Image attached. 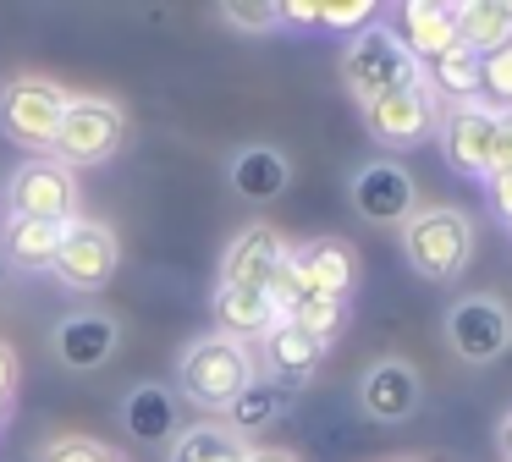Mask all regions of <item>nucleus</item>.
<instances>
[{
  "mask_svg": "<svg viewBox=\"0 0 512 462\" xmlns=\"http://www.w3.org/2000/svg\"><path fill=\"white\" fill-rule=\"evenodd\" d=\"M259 380V363L243 341L232 336H199L188 352L177 358V391L188 396L193 407H210V413H226L248 385Z\"/></svg>",
  "mask_w": 512,
  "mask_h": 462,
  "instance_id": "obj_1",
  "label": "nucleus"
},
{
  "mask_svg": "<svg viewBox=\"0 0 512 462\" xmlns=\"http://www.w3.org/2000/svg\"><path fill=\"white\" fill-rule=\"evenodd\" d=\"M402 253L424 281H452L474 259V215L457 204H419L402 220Z\"/></svg>",
  "mask_w": 512,
  "mask_h": 462,
  "instance_id": "obj_2",
  "label": "nucleus"
},
{
  "mask_svg": "<svg viewBox=\"0 0 512 462\" xmlns=\"http://www.w3.org/2000/svg\"><path fill=\"white\" fill-rule=\"evenodd\" d=\"M342 83L358 105L391 94V88H408L424 83V66L408 55V44L391 33V22H369L364 33H353L342 50Z\"/></svg>",
  "mask_w": 512,
  "mask_h": 462,
  "instance_id": "obj_3",
  "label": "nucleus"
},
{
  "mask_svg": "<svg viewBox=\"0 0 512 462\" xmlns=\"http://www.w3.org/2000/svg\"><path fill=\"white\" fill-rule=\"evenodd\" d=\"M127 138V116L116 99H94V94H78L67 99L61 110V127H56V143H50V160L72 165H105Z\"/></svg>",
  "mask_w": 512,
  "mask_h": 462,
  "instance_id": "obj_4",
  "label": "nucleus"
},
{
  "mask_svg": "<svg viewBox=\"0 0 512 462\" xmlns=\"http://www.w3.org/2000/svg\"><path fill=\"white\" fill-rule=\"evenodd\" d=\"M67 88L50 83V77H12L0 88V132L23 149H50L61 127V110H67Z\"/></svg>",
  "mask_w": 512,
  "mask_h": 462,
  "instance_id": "obj_5",
  "label": "nucleus"
},
{
  "mask_svg": "<svg viewBox=\"0 0 512 462\" xmlns=\"http://www.w3.org/2000/svg\"><path fill=\"white\" fill-rule=\"evenodd\" d=\"M446 341L463 363H496L512 347V308L496 292H463L446 308Z\"/></svg>",
  "mask_w": 512,
  "mask_h": 462,
  "instance_id": "obj_6",
  "label": "nucleus"
},
{
  "mask_svg": "<svg viewBox=\"0 0 512 462\" xmlns=\"http://www.w3.org/2000/svg\"><path fill=\"white\" fill-rule=\"evenodd\" d=\"M116 264H122V242H116V231L105 226V220H72L67 237H61V253L50 270L61 275V286H72V292H105L116 275Z\"/></svg>",
  "mask_w": 512,
  "mask_h": 462,
  "instance_id": "obj_7",
  "label": "nucleus"
},
{
  "mask_svg": "<svg viewBox=\"0 0 512 462\" xmlns=\"http://www.w3.org/2000/svg\"><path fill=\"white\" fill-rule=\"evenodd\" d=\"M435 121H441V105H435L430 83L391 88V94H380V99L364 105L369 138L386 143V149H419V143L435 132Z\"/></svg>",
  "mask_w": 512,
  "mask_h": 462,
  "instance_id": "obj_8",
  "label": "nucleus"
},
{
  "mask_svg": "<svg viewBox=\"0 0 512 462\" xmlns=\"http://www.w3.org/2000/svg\"><path fill=\"white\" fill-rule=\"evenodd\" d=\"M435 138H441V154L457 176L468 182H485L490 176V138H496V110L485 99H468V105H446L441 121H435Z\"/></svg>",
  "mask_w": 512,
  "mask_h": 462,
  "instance_id": "obj_9",
  "label": "nucleus"
},
{
  "mask_svg": "<svg viewBox=\"0 0 512 462\" xmlns=\"http://www.w3.org/2000/svg\"><path fill=\"white\" fill-rule=\"evenodd\" d=\"M347 198L353 209L369 220V226H402V220L419 209V187H413V171L397 160H369L353 171L347 182Z\"/></svg>",
  "mask_w": 512,
  "mask_h": 462,
  "instance_id": "obj_10",
  "label": "nucleus"
},
{
  "mask_svg": "<svg viewBox=\"0 0 512 462\" xmlns=\"http://www.w3.org/2000/svg\"><path fill=\"white\" fill-rule=\"evenodd\" d=\"M12 215L23 220H78V176L61 160H28L12 176Z\"/></svg>",
  "mask_w": 512,
  "mask_h": 462,
  "instance_id": "obj_11",
  "label": "nucleus"
},
{
  "mask_svg": "<svg viewBox=\"0 0 512 462\" xmlns=\"http://www.w3.org/2000/svg\"><path fill=\"white\" fill-rule=\"evenodd\" d=\"M358 402H364V413L375 424H408L424 402V380L408 358H380L358 380Z\"/></svg>",
  "mask_w": 512,
  "mask_h": 462,
  "instance_id": "obj_12",
  "label": "nucleus"
},
{
  "mask_svg": "<svg viewBox=\"0 0 512 462\" xmlns=\"http://www.w3.org/2000/svg\"><path fill=\"white\" fill-rule=\"evenodd\" d=\"M292 264H298V281L309 297H353L358 281V253L347 248L342 237H314L303 248H292Z\"/></svg>",
  "mask_w": 512,
  "mask_h": 462,
  "instance_id": "obj_13",
  "label": "nucleus"
},
{
  "mask_svg": "<svg viewBox=\"0 0 512 462\" xmlns=\"http://www.w3.org/2000/svg\"><path fill=\"white\" fill-rule=\"evenodd\" d=\"M391 33L408 44V55L419 66H430L435 55L457 50V17H452V6H435V0H408V6H397Z\"/></svg>",
  "mask_w": 512,
  "mask_h": 462,
  "instance_id": "obj_14",
  "label": "nucleus"
},
{
  "mask_svg": "<svg viewBox=\"0 0 512 462\" xmlns=\"http://www.w3.org/2000/svg\"><path fill=\"white\" fill-rule=\"evenodd\" d=\"M287 242H281L276 226H248L237 231V242L221 253V286H265L270 275L287 259Z\"/></svg>",
  "mask_w": 512,
  "mask_h": 462,
  "instance_id": "obj_15",
  "label": "nucleus"
},
{
  "mask_svg": "<svg viewBox=\"0 0 512 462\" xmlns=\"http://www.w3.org/2000/svg\"><path fill=\"white\" fill-rule=\"evenodd\" d=\"M116 341H122V325L111 314H72L56 330V358L72 374H94L116 352Z\"/></svg>",
  "mask_w": 512,
  "mask_h": 462,
  "instance_id": "obj_16",
  "label": "nucleus"
},
{
  "mask_svg": "<svg viewBox=\"0 0 512 462\" xmlns=\"http://www.w3.org/2000/svg\"><path fill=\"white\" fill-rule=\"evenodd\" d=\"M259 358H265V369H270V385H303V380H314V369L325 363V347L314 336H303L292 319H281V325H270L265 336H259Z\"/></svg>",
  "mask_w": 512,
  "mask_h": 462,
  "instance_id": "obj_17",
  "label": "nucleus"
},
{
  "mask_svg": "<svg viewBox=\"0 0 512 462\" xmlns=\"http://www.w3.org/2000/svg\"><path fill=\"white\" fill-rule=\"evenodd\" d=\"M210 314H215V325H221V336L243 341V347L259 341L270 325H281V314H276V303L265 297V286H215Z\"/></svg>",
  "mask_w": 512,
  "mask_h": 462,
  "instance_id": "obj_18",
  "label": "nucleus"
},
{
  "mask_svg": "<svg viewBox=\"0 0 512 462\" xmlns=\"http://www.w3.org/2000/svg\"><path fill=\"white\" fill-rule=\"evenodd\" d=\"M292 182V160L270 143H248V149L232 154V187L243 204H276Z\"/></svg>",
  "mask_w": 512,
  "mask_h": 462,
  "instance_id": "obj_19",
  "label": "nucleus"
},
{
  "mask_svg": "<svg viewBox=\"0 0 512 462\" xmlns=\"http://www.w3.org/2000/svg\"><path fill=\"white\" fill-rule=\"evenodd\" d=\"M177 396L166 391V385H133L122 402V429L133 440H149V446H160V440H177Z\"/></svg>",
  "mask_w": 512,
  "mask_h": 462,
  "instance_id": "obj_20",
  "label": "nucleus"
},
{
  "mask_svg": "<svg viewBox=\"0 0 512 462\" xmlns=\"http://www.w3.org/2000/svg\"><path fill=\"white\" fill-rule=\"evenodd\" d=\"M452 17H457V44L474 55L512 44V0H463V6H452Z\"/></svg>",
  "mask_w": 512,
  "mask_h": 462,
  "instance_id": "obj_21",
  "label": "nucleus"
},
{
  "mask_svg": "<svg viewBox=\"0 0 512 462\" xmlns=\"http://www.w3.org/2000/svg\"><path fill=\"white\" fill-rule=\"evenodd\" d=\"M248 440L237 435L232 424H188L177 429V440H171V457L166 462H248Z\"/></svg>",
  "mask_w": 512,
  "mask_h": 462,
  "instance_id": "obj_22",
  "label": "nucleus"
},
{
  "mask_svg": "<svg viewBox=\"0 0 512 462\" xmlns=\"http://www.w3.org/2000/svg\"><path fill=\"white\" fill-rule=\"evenodd\" d=\"M72 220H6V259L23 264V270H50L61 253V237H67Z\"/></svg>",
  "mask_w": 512,
  "mask_h": 462,
  "instance_id": "obj_23",
  "label": "nucleus"
},
{
  "mask_svg": "<svg viewBox=\"0 0 512 462\" xmlns=\"http://www.w3.org/2000/svg\"><path fill=\"white\" fill-rule=\"evenodd\" d=\"M424 83H430V94H446L452 105H468V99H479V55L463 50V44L435 55L424 66Z\"/></svg>",
  "mask_w": 512,
  "mask_h": 462,
  "instance_id": "obj_24",
  "label": "nucleus"
},
{
  "mask_svg": "<svg viewBox=\"0 0 512 462\" xmlns=\"http://www.w3.org/2000/svg\"><path fill=\"white\" fill-rule=\"evenodd\" d=\"M226 413H232V429L248 440L254 429H265V424H276V418H281V385L254 380V385H248V391L237 396L232 407H226Z\"/></svg>",
  "mask_w": 512,
  "mask_h": 462,
  "instance_id": "obj_25",
  "label": "nucleus"
},
{
  "mask_svg": "<svg viewBox=\"0 0 512 462\" xmlns=\"http://www.w3.org/2000/svg\"><path fill=\"white\" fill-rule=\"evenodd\" d=\"M287 319L303 330V336L320 341V347H331V341L342 336V325H347V303H342V297H303Z\"/></svg>",
  "mask_w": 512,
  "mask_h": 462,
  "instance_id": "obj_26",
  "label": "nucleus"
},
{
  "mask_svg": "<svg viewBox=\"0 0 512 462\" xmlns=\"http://www.w3.org/2000/svg\"><path fill=\"white\" fill-rule=\"evenodd\" d=\"M479 94H485L496 110H512V44L479 55Z\"/></svg>",
  "mask_w": 512,
  "mask_h": 462,
  "instance_id": "obj_27",
  "label": "nucleus"
},
{
  "mask_svg": "<svg viewBox=\"0 0 512 462\" xmlns=\"http://www.w3.org/2000/svg\"><path fill=\"white\" fill-rule=\"evenodd\" d=\"M375 22V0H320V28L325 33H364Z\"/></svg>",
  "mask_w": 512,
  "mask_h": 462,
  "instance_id": "obj_28",
  "label": "nucleus"
},
{
  "mask_svg": "<svg viewBox=\"0 0 512 462\" xmlns=\"http://www.w3.org/2000/svg\"><path fill=\"white\" fill-rule=\"evenodd\" d=\"M39 462H127V457L111 446H100V440H89V435H61L39 451Z\"/></svg>",
  "mask_w": 512,
  "mask_h": 462,
  "instance_id": "obj_29",
  "label": "nucleus"
},
{
  "mask_svg": "<svg viewBox=\"0 0 512 462\" xmlns=\"http://www.w3.org/2000/svg\"><path fill=\"white\" fill-rule=\"evenodd\" d=\"M221 17L232 22L237 33H270V28H281L276 6H265V0H232V6H221Z\"/></svg>",
  "mask_w": 512,
  "mask_h": 462,
  "instance_id": "obj_30",
  "label": "nucleus"
},
{
  "mask_svg": "<svg viewBox=\"0 0 512 462\" xmlns=\"http://www.w3.org/2000/svg\"><path fill=\"white\" fill-rule=\"evenodd\" d=\"M512 171V110H496V138H490V176Z\"/></svg>",
  "mask_w": 512,
  "mask_h": 462,
  "instance_id": "obj_31",
  "label": "nucleus"
},
{
  "mask_svg": "<svg viewBox=\"0 0 512 462\" xmlns=\"http://www.w3.org/2000/svg\"><path fill=\"white\" fill-rule=\"evenodd\" d=\"M485 204H490V215H496V220H507V226H512V171L485 176Z\"/></svg>",
  "mask_w": 512,
  "mask_h": 462,
  "instance_id": "obj_32",
  "label": "nucleus"
},
{
  "mask_svg": "<svg viewBox=\"0 0 512 462\" xmlns=\"http://www.w3.org/2000/svg\"><path fill=\"white\" fill-rule=\"evenodd\" d=\"M281 28H320V0H281Z\"/></svg>",
  "mask_w": 512,
  "mask_h": 462,
  "instance_id": "obj_33",
  "label": "nucleus"
},
{
  "mask_svg": "<svg viewBox=\"0 0 512 462\" xmlns=\"http://www.w3.org/2000/svg\"><path fill=\"white\" fill-rule=\"evenodd\" d=\"M12 391H17V358H12V347L0 341V407H12Z\"/></svg>",
  "mask_w": 512,
  "mask_h": 462,
  "instance_id": "obj_34",
  "label": "nucleus"
},
{
  "mask_svg": "<svg viewBox=\"0 0 512 462\" xmlns=\"http://www.w3.org/2000/svg\"><path fill=\"white\" fill-rule=\"evenodd\" d=\"M496 451H501V462H512V407L501 413V424H496Z\"/></svg>",
  "mask_w": 512,
  "mask_h": 462,
  "instance_id": "obj_35",
  "label": "nucleus"
},
{
  "mask_svg": "<svg viewBox=\"0 0 512 462\" xmlns=\"http://www.w3.org/2000/svg\"><path fill=\"white\" fill-rule=\"evenodd\" d=\"M248 462H298V457L281 451V446H254V451H248Z\"/></svg>",
  "mask_w": 512,
  "mask_h": 462,
  "instance_id": "obj_36",
  "label": "nucleus"
},
{
  "mask_svg": "<svg viewBox=\"0 0 512 462\" xmlns=\"http://www.w3.org/2000/svg\"><path fill=\"white\" fill-rule=\"evenodd\" d=\"M0 424H6V407H0Z\"/></svg>",
  "mask_w": 512,
  "mask_h": 462,
  "instance_id": "obj_37",
  "label": "nucleus"
}]
</instances>
